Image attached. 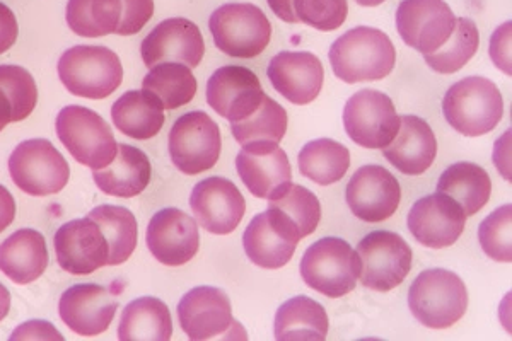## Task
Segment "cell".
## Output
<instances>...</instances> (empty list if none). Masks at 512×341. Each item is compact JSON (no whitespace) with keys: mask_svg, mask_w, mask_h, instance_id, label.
Listing matches in <instances>:
<instances>
[{"mask_svg":"<svg viewBox=\"0 0 512 341\" xmlns=\"http://www.w3.org/2000/svg\"><path fill=\"white\" fill-rule=\"evenodd\" d=\"M301 277L309 289L338 299L355 289L359 260L354 249L340 237H323L309 246L301 260Z\"/></svg>","mask_w":512,"mask_h":341,"instance_id":"cell-5","label":"cell"},{"mask_svg":"<svg viewBox=\"0 0 512 341\" xmlns=\"http://www.w3.org/2000/svg\"><path fill=\"white\" fill-rule=\"evenodd\" d=\"M122 0H69L67 24L82 38L113 35L122 21Z\"/></svg>","mask_w":512,"mask_h":341,"instance_id":"cell-35","label":"cell"},{"mask_svg":"<svg viewBox=\"0 0 512 341\" xmlns=\"http://www.w3.org/2000/svg\"><path fill=\"white\" fill-rule=\"evenodd\" d=\"M263 98L262 82L246 67L226 65L216 70L207 82V103L217 115L231 123L245 120Z\"/></svg>","mask_w":512,"mask_h":341,"instance_id":"cell-20","label":"cell"},{"mask_svg":"<svg viewBox=\"0 0 512 341\" xmlns=\"http://www.w3.org/2000/svg\"><path fill=\"white\" fill-rule=\"evenodd\" d=\"M0 99L12 122L26 120L38 101V87L30 72L19 65H0Z\"/></svg>","mask_w":512,"mask_h":341,"instance_id":"cell-38","label":"cell"},{"mask_svg":"<svg viewBox=\"0 0 512 341\" xmlns=\"http://www.w3.org/2000/svg\"><path fill=\"white\" fill-rule=\"evenodd\" d=\"M511 21L502 24L501 28L495 31L490 38V58L494 64L511 76Z\"/></svg>","mask_w":512,"mask_h":341,"instance_id":"cell-43","label":"cell"},{"mask_svg":"<svg viewBox=\"0 0 512 341\" xmlns=\"http://www.w3.org/2000/svg\"><path fill=\"white\" fill-rule=\"evenodd\" d=\"M169 156L176 169L197 176L216 166L221 157V130L204 111L180 116L169 132Z\"/></svg>","mask_w":512,"mask_h":341,"instance_id":"cell-10","label":"cell"},{"mask_svg":"<svg viewBox=\"0 0 512 341\" xmlns=\"http://www.w3.org/2000/svg\"><path fill=\"white\" fill-rule=\"evenodd\" d=\"M118 301L110 290L96 284H79L65 290L59 302L60 318L81 336H96L110 328Z\"/></svg>","mask_w":512,"mask_h":341,"instance_id":"cell-23","label":"cell"},{"mask_svg":"<svg viewBox=\"0 0 512 341\" xmlns=\"http://www.w3.org/2000/svg\"><path fill=\"white\" fill-rule=\"evenodd\" d=\"M268 6L274 11L277 18L286 21V23L296 24L299 23L292 9V0H268Z\"/></svg>","mask_w":512,"mask_h":341,"instance_id":"cell-47","label":"cell"},{"mask_svg":"<svg viewBox=\"0 0 512 341\" xmlns=\"http://www.w3.org/2000/svg\"><path fill=\"white\" fill-rule=\"evenodd\" d=\"M328 328L325 307L308 295L292 297L275 314V340H325Z\"/></svg>","mask_w":512,"mask_h":341,"instance_id":"cell-29","label":"cell"},{"mask_svg":"<svg viewBox=\"0 0 512 341\" xmlns=\"http://www.w3.org/2000/svg\"><path fill=\"white\" fill-rule=\"evenodd\" d=\"M408 307L425 328L446 330L465 316L468 290L456 273L431 268L415 278L408 292Z\"/></svg>","mask_w":512,"mask_h":341,"instance_id":"cell-3","label":"cell"},{"mask_svg":"<svg viewBox=\"0 0 512 341\" xmlns=\"http://www.w3.org/2000/svg\"><path fill=\"white\" fill-rule=\"evenodd\" d=\"M480 45L477 24L472 19H456L453 35L444 43L443 47L424 55L425 64L439 74H454L463 69L477 53Z\"/></svg>","mask_w":512,"mask_h":341,"instance_id":"cell-37","label":"cell"},{"mask_svg":"<svg viewBox=\"0 0 512 341\" xmlns=\"http://www.w3.org/2000/svg\"><path fill=\"white\" fill-rule=\"evenodd\" d=\"M18 340H64V336L55 330V326L48 321H28L21 324L18 330L11 335V341Z\"/></svg>","mask_w":512,"mask_h":341,"instance_id":"cell-44","label":"cell"},{"mask_svg":"<svg viewBox=\"0 0 512 341\" xmlns=\"http://www.w3.org/2000/svg\"><path fill=\"white\" fill-rule=\"evenodd\" d=\"M292 9L299 23L318 31H335L349 14L347 0H292Z\"/></svg>","mask_w":512,"mask_h":341,"instance_id":"cell-41","label":"cell"},{"mask_svg":"<svg viewBox=\"0 0 512 341\" xmlns=\"http://www.w3.org/2000/svg\"><path fill=\"white\" fill-rule=\"evenodd\" d=\"M16 217V202L11 191L0 185V232L6 231Z\"/></svg>","mask_w":512,"mask_h":341,"instance_id":"cell-46","label":"cell"},{"mask_svg":"<svg viewBox=\"0 0 512 341\" xmlns=\"http://www.w3.org/2000/svg\"><path fill=\"white\" fill-rule=\"evenodd\" d=\"M18 35V19L6 4L0 2V55L16 43Z\"/></svg>","mask_w":512,"mask_h":341,"instance_id":"cell-45","label":"cell"},{"mask_svg":"<svg viewBox=\"0 0 512 341\" xmlns=\"http://www.w3.org/2000/svg\"><path fill=\"white\" fill-rule=\"evenodd\" d=\"M9 173L19 190L31 197L55 195L70 178L65 157L47 139L21 142L9 157Z\"/></svg>","mask_w":512,"mask_h":341,"instance_id":"cell-7","label":"cell"},{"mask_svg":"<svg viewBox=\"0 0 512 341\" xmlns=\"http://www.w3.org/2000/svg\"><path fill=\"white\" fill-rule=\"evenodd\" d=\"M444 118L465 137L492 132L504 115L499 87L485 77H465L449 87L443 99Z\"/></svg>","mask_w":512,"mask_h":341,"instance_id":"cell-2","label":"cell"},{"mask_svg":"<svg viewBox=\"0 0 512 341\" xmlns=\"http://www.w3.org/2000/svg\"><path fill=\"white\" fill-rule=\"evenodd\" d=\"M239 178L256 198L274 200L292 183V169L286 152L275 142H250L236 157Z\"/></svg>","mask_w":512,"mask_h":341,"instance_id":"cell-14","label":"cell"},{"mask_svg":"<svg viewBox=\"0 0 512 341\" xmlns=\"http://www.w3.org/2000/svg\"><path fill=\"white\" fill-rule=\"evenodd\" d=\"M466 215L453 198L434 193L420 198L408 214V229L427 248L453 246L465 231Z\"/></svg>","mask_w":512,"mask_h":341,"instance_id":"cell-21","label":"cell"},{"mask_svg":"<svg viewBox=\"0 0 512 341\" xmlns=\"http://www.w3.org/2000/svg\"><path fill=\"white\" fill-rule=\"evenodd\" d=\"M299 171L304 178L328 186L344 178L350 166V152L337 140L318 139L299 152Z\"/></svg>","mask_w":512,"mask_h":341,"instance_id":"cell-32","label":"cell"},{"mask_svg":"<svg viewBox=\"0 0 512 341\" xmlns=\"http://www.w3.org/2000/svg\"><path fill=\"white\" fill-rule=\"evenodd\" d=\"M140 55L149 69L164 62L195 69L205 55L204 36L190 19H166L144 38Z\"/></svg>","mask_w":512,"mask_h":341,"instance_id":"cell-18","label":"cell"},{"mask_svg":"<svg viewBox=\"0 0 512 341\" xmlns=\"http://www.w3.org/2000/svg\"><path fill=\"white\" fill-rule=\"evenodd\" d=\"M181 328L193 341L236 338L241 324L233 318V307L226 292L216 287H195L178 304Z\"/></svg>","mask_w":512,"mask_h":341,"instance_id":"cell-12","label":"cell"},{"mask_svg":"<svg viewBox=\"0 0 512 341\" xmlns=\"http://www.w3.org/2000/svg\"><path fill=\"white\" fill-rule=\"evenodd\" d=\"M383 154L400 173L420 176L434 164L436 135L431 125L415 115L400 116V130Z\"/></svg>","mask_w":512,"mask_h":341,"instance_id":"cell-25","label":"cell"},{"mask_svg":"<svg viewBox=\"0 0 512 341\" xmlns=\"http://www.w3.org/2000/svg\"><path fill=\"white\" fill-rule=\"evenodd\" d=\"M359 278L367 289L390 292L402 284L412 270V249L400 234L369 232L357 246Z\"/></svg>","mask_w":512,"mask_h":341,"instance_id":"cell-9","label":"cell"},{"mask_svg":"<svg viewBox=\"0 0 512 341\" xmlns=\"http://www.w3.org/2000/svg\"><path fill=\"white\" fill-rule=\"evenodd\" d=\"M301 236L291 222L277 210L256 215L243 234V246L251 263L265 270L286 266L296 253Z\"/></svg>","mask_w":512,"mask_h":341,"instance_id":"cell-16","label":"cell"},{"mask_svg":"<svg viewBox=\"0 0 512 341\" xmlns=\"http://www.w3.org/2000/svg\"><path fill=\"white\" fill-rule=\"evenodd\" d=\"M147 246L152 256L168 266H181L195 258L200 246L197 222L180 209H163L147 226Z\"/></svg>","mask_w":512,"mask_h":341,"instance_id":"cell-22","label":"cell"},{"mask_svg":"<svg viewBox=\"0 0 512 341\" xmlns=\"http://www.w3.org/2000/svg\"><path fill=\"white\" fill-rule=\"evenodd\" d=\"M344 127L355 144L383 151L400 130V116L396 115L390 96L362 89L345 105Z\"/></svg>","mask_w":512,"mask_h":341,"instance_id":"cell-11","label":"cell"},{"mask_svg":"<svg viewBox=\"0 0 512 341\" xmlns=\"http://www.w3.org/2000/svg\"><path fill=\"white\" fill-rule=\"evenodd\" d=\"M4 128H6V127H4V125H2V123H0V132H2V130H4Z\"/></svg>","mask_w":512,"mask_h":341,"instance_id":"cell-50","label":"cell"},{"mask_svg":"<svg viewBox=\"0 0 512 341\" xmlns=\"http://www.w3.org/2000/svg\"><path fill=\"white\" fill-rule=\"evenodd\" d=\"M345 200L357 219L374 224L393 217L402 200V188L388 169L369 164L350 178Z\"/></svg>","mask_w":512,"mask_h":341,"instance_id":"cell-15","label":"cell"},{"mask_svg":"<svg viewBox=\"0 0 512 341\" xmlns=\"http://www.w3.org/2000/svg\"><path fill=\"white\" fill-rule=\"evenodd\" d=\"M9 309H11V294L4 285L0 284V321L6 319Z\"/></svg>","mask_w":512,"mask_h":341,"instance_id":"cell-48","label":"cell"},{"mask_svg":"<svg viewBox=\"0 0 512 341\" xmlns=\"http://www.w3.org/2000/svg\"><path fill=\"white\" fill-rule=\"evenodd\" d=\"M57 135L77 162L93 169H103L117 156L118 144L110 125L84 106H65L57 116Z\"/></svg>","mask_w":512,"mask_h":341,"instance_id":"cell-6","label":"cell"},{"mask_svg":"<svg viewBox=\"0 0 512 341\" xmlns=\"http://www.w3.org/2000/svg\"><path fill=\"white\" fill-rule=\"evenodd\" d=\"M60 268L72 275H91L108 266V243L91 217L70 220L53 237Z\"/></svg>","mask_w":512,"mask_h":341,"instance_id":"cell-19","label":"cell"},{"mask_svg":"<svg viewBox=\"0 0 512 341\" xmlns=\"http://www.w3.org/2000/svg\"><path fill=\"white\" fill-rule=\"evenodd\" d=\"M173 321L169 309L156 297H139L123 309L118 336L123 341H169Z\"/></svg>","mask_w":512,"mask_h":341,"instance_id":"cell-31","label":"cell"},{"mask_svg":"<svg viewBox=\"0 0 512 341\" xmlns=\"http://www.w3.org/2000/svg\"><path fill=\"white\" fill-rule=\"evenodd\" d=\"M115 127L130 139L149 140L164 127V108L147 91H127L111 106Z\"/></svg>","mask_w":512,"mask_h":341,"instance_id":"cell-28","label":"cell"},{"mask_svg":"<svg viewBox=\"0 0 512 341\" xmlns=\"http://www.w3.org/2000/svg\"><path fill=\"white\" fill-rule=\"evenodd\" d=\"M456 16L444 0H402L396 29L408 47L431 55L453 35Z\"/></svg>","mask_w":512,"mask_h":341,"instance_id":"cell-13","label":"cell"},{"mask_svg":"<svg viewBox=\"0 0 512 341\" xmlns=\"http://www.w3.org/2000/svg\"><path fill=\"white\" fill-rule=\"evenodd\" d=\"M328 55L335 76L347 84L381 81L395 69L393 41L376 28L350 29L333 43Z\"/></svg>","mask_w":512,"mask_h":341,"instance_id":"cell-1","label":"cell"},{"mask_svg":"<svg viewBox=\"0 0 512 341\" xmlns=\"http://www.w3.org/2000/svg\"><path fill=\"white\" fill-rule=\"evenodd\" d=\"M287 123H289L287 111L265 94L262 103L251 115L246 116L241 122L231 123V130H233L234 139L241 145L250 144V142L279 144L286 135Z\"/></svg>","mask_w":512,"mask_h":341,"instance_id":"cell-36","label":"cell"},{"mask_svg":"<svg viewBox=\"0 0 512 341\" xmlns=\"http://www.w3.org/2000/svg\"><path fill=\"white\" fill-rule=\"evenodd\" d=\"M512 207L511 203L502 205L483 220L478 229V241L483 253L499 261L511 263L512 261Z\"/></svg>","mask_w":512,"mask_h":341,"instance_id":"cell-40","label":"cell"},{"mask_svg":"<svg viewBox=\"0 0 512 341\" xmlns=\"http://www.w3.org/2000/svg\"><path fill=\"white\" fill-rule=\"evenodd\" d=\"M88 217L101 227L108 243V265H122L134 255L139 239L137 219L130 210L117 205H101L89 212Z\"/></svg>","mask_w":512,"mask_h":341,"instance_id":"cell-34","label":"cell"},{"mask_svg":"<svg viewBox=\"0 0 512 341\" xmlns=\"http://www.w3.org/2000/svg\"><path fill=\"white\" fill-rule=\"evenodd\" d=\"M216 47L229 57L255 58L268 47L272 24L253 4H226L209 21Z\"/></svg>","mask_w":512,"mask_h":341,"instance_id":"cell-8","label":"cell"},{"mask_svg":"<svg viewBox=\"0 0 512 341\" xmlns=\"http://www.w3.org/2000/svg\"><path fill=\"white\" fill-rule=\"evenodd\" d=\"M122 21L115 35H137L154 16V0H122Z\"/></svg>","mask_w":512,"mask_h":341,"instance_id":"cell-42","label":"cell"},{"mask_svg":"<svg viewBox=\"0 0 512 341\" xmlns=\"http://www.w3.org/2000/svg\"><path fill=\"white\" fill-rule=\"evenodd\" d=\"M359 6L364 7H376L381 6L383 4L384 0H355Z\"/></svg>","mask_w":512,"mask_h":341,"instance_id":"cell-49","label":"cell"},{"mask_svg":"<svg viewBox=\"0 0 512 341\" xmlns=\"http://www.w3.org/2000/svg\"><path fill=\"white\" fill-rule=\"evenodd\" d=\"M149 157L132 145L118 144L117 156L103 169L93 171V180L105 195L134 198L151 183Z\"/></svg>","mask_w":512,"mask_h":341,"instance_id":"cell-26","label":"cell"},{"mask_svg":"<svg viewBox=\"0 0 512 341\" xmlns=\"http://www.w3.org/2000/svg\"><path fill=\"white\" fill-rule=\"evenodd\" d=\"M190 207L198 224L217 236H227L245 217L246 202L233 181L219 176L205 178L193 188Z\"/></svg>","mask_w":512,"mask_h":341,"instance_id":"cell-17","label":"cell"},{"mask_svg":"<svg viewBox=\"0 0 512 341\" xmlns=\"http://www.w3.org/2000/svg\"><path fill=\"white\" fill-rule=\"evenodd\" d=\"M48 249L45 236L35 229H19L0 244V272L14 284L28 285L45 273Z\"/></svg>","mask_w":512,"mask_h":341,"instance_id":"cell-27","label":"cell"},{"mask_svg":"<svg viewBox=\"0 0 512 341\" xmlns=\"http://www.w3.org/2000/svg\"><path fill=\"white\" fill-rule=\"evenodd\" d=\"M268 202V209L277 210L280 215H284L296 227L301 239L311 236L320 224V200L313 191L304 186L291 183L280 197Z\"/></svg>","mask_w":512,"mask_h":341,"instance_id":"cell-39","label":"cell"},{"mask_svg":"<svg viewBox=\"0 0 512 341\" xmlns=\"http://www.w3.org/2000/svg\"><path fill=\"white\" fill-rule=\"evenodd\" d=\"M267 76L280 96L303 106L320 96L325 70L313 53L280 52L270 60Z\"/></svg>","mask_w":512,"mask_h":341,"instance_id":"cell-24","label":"cell"},{"mask_svg":"<svg viewBox=\"0 0 512 341\" xmlns=\"http://www.w3.org/2000/svg\"><path fill=\"white\" fill-rule=\"evenodd\" d=\"M437 193H444L460 205L466 217L475 215L487 205L492 181L485 169L473 162H456L449 166L437 183Z\"/></svg>","mask_w":512,"mask_h":341,"instance_id":"cell-30","label":"cell"},{"mask_svg":"<svg viewBox=\"0 0 512 341\" xmlns=\"http://www.w3.org/2000/svg\"><path fill=\"white\" fill-rule=\"evenodd\" d=\"M59 77L74 96L105 99L122 84V62L110 48L79 45L60 57Z\"/></svg>","mask_w":512,"mask_h":341,"instance_id":"cell-4","label":"cell"},{"mask_svg":"<svg viewBox=\"0 0 512 341\" xmlns=\"http://www.w3.org/2000/svg\"><path fill=\"white\" fill-rule=\"evenodd\" d=\"M142 89L158 99L164 110H178L195 98L197 79L187 65L164 62L149 70Z\"/></svg>","mask_w":512,"mask_h":341,"instance_id":"cell-33","label":"cell"}]
</instances>
